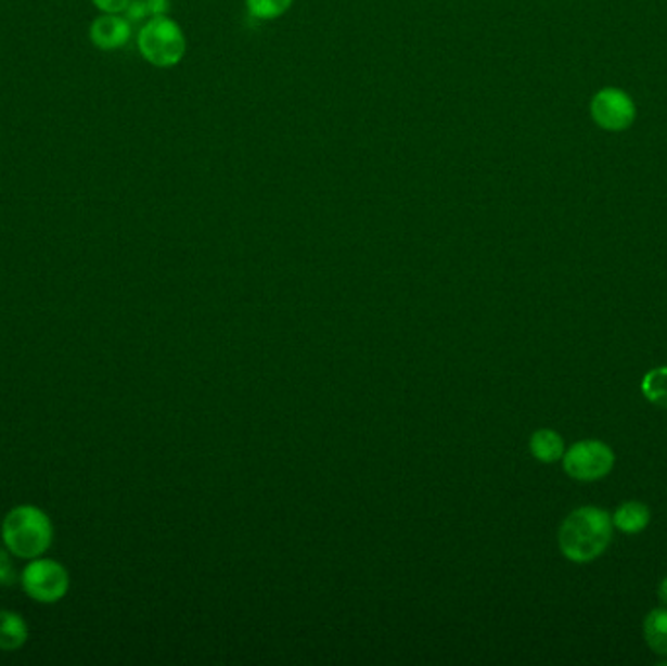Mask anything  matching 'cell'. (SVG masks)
Here are the masks:
<instances>
[{"label":"cell","mask_w":667,"mask_h":666,"mask_svg":"<svg viewBox=\"0 0 667 666\" xmlns=\"http://www.w3.org/2000/svg\"><path fill=\"white\" fill-rule=\"evenodd\" d=\"M2 541L14 558H41L53 541V524L43 510L22 504L10 510L2 522Z\"/></svg>","instance_id":"obj_2"},{"label":"cell","mask_w":667,"mask_h":666,"mask_svg":"<svg viewBox=\"0 0 667 666\" xmlns=\"http://www.w3.org/2000/svg\"><path fill=\"white\" fill-rule=\"evenodd\" d=\"M644 639L654 653L667 656V607H656L646 616Z\"/></svg>","instance_id":"obj_11"},{"label":"cell","mask_w":667,"mask_h":666,"mask_svg":"<svg viewBox=\"0 0 667 666\" xmlns=\"http://www.w3.org/2000/svg\"><path fill=\"white\" fill-rule=\"evenodd\" d=\"M131 0H92V4L97 7L98 11L104 12V14H121L126 12Z\"/></svg>","instance_id":"obj_15"},{"label":"cell","mask_w":667,"mask_h":666,"mask_svg":"<svg viewBox=\"0 0 667 666\" xmlns=\"http://www.w3.org/2000/svg\"><path fill=\"white\" fill-rule=\"evenodd\" d=\"M141 55L153 67L172 69L185 55V36L182 28L168 16H153L137 36Z\"/></svg>","instance_id":"obj_3"},{"label":"cell","mask_w":667,"mask_h":666,"mask_svg":"<svg viewBox=\"0 0 667 666\" xmlns=\"http://www.w3.org/2000/svg\"><path fill=\"white\" fill-rule=\"evenodd\" d=\"M26 619L16 612L0 610V651H18L20 646L26 645Z\"/></svg>","instance_id":"obj_9"},{"label":"cell","mask_w":667,"mask_h":666,"mask_svg":"<svg viewBox=\"0 0 667 666\" xmlns=\"http://www.w3.org/2000/svg\"><path fill=\"white\" fill-rule=\"evenodd\" d=\"M252 18L278 21L290 11L293 0H244Z\"/></svg>","instance_id":"obj_13"},{"label":"cell","mask_w":667,"mask_h":666,"mask_svg":"<svg viewBox=\"0 0 667 666\" xmlns=\"http://www.w3.org/2000/svg\"><path fill=\"white\" fill-rule=\"evenodd\" d=\"M149 16V9H146V0H131L129 7L126 9V18L129 22L145 21Z\"/></svg>","instance_id":"obj_16"},{"label":"cell","mask_w":667,"mask_h":666,"mask_svg":"<svg viewBox=\"0 0 667 666\" xmlns=\"http://www.w3.org/2000/svg\"><path fill=\"white\" fill-rule=\"evenodd\" d=\"M591 118L601 129L625 131L637 119V106L625 90L603 89L591 100Z\"/></svg>","instance_id":"obj_6"},{"label":"cell","mask_w":667,"mask_h":666,"mask_svg":"<svg viewBox=\"0 0 667 666\" xmlns=\"http://www.w3.org/2000/svg\"><path fill=\"white\" fill-rule=\"evenodd\" d=\"M9 549H0V585L2 587H7V585H12L14 580H16V568H14V563H12V559H10Z\"/></svg>","instance_id":"obj_14"},{"label":"cell","mask_w":667,"mask_h":666,"mask_svg":"<svg viewBox=\"0 0 667 666\" xmlns=\"http://www.w3.org/2000/svg\"><path fill=\"white\" fill-rule=\"evenodd\" d=\"M20 580L24 592L41 604H53L65 598L70 587L67 568L53 559H31Z\"/></svg>","instance_id":"obj_4"},{"label":"cell","mask_w":667,"mask_h":666,"mask_svg":"<svg viewBox=\"0 0 667 666\" xmlns=\"http://www.w3.org/2000/svg\"><path fill=\"white\" fill-rule=\"evenodd\" d=\"M90 40L98 50H121L131 40V22L119 14H102L90 26Z\"/></svg>","instance_id":"obj_7"},{"label":"cell","mask_w":667,"mask_h":666,"mask_svg":"<svg viewBox=\"0 0 667 666\" xmlns=\"http://www.w3.org/2000/svg\"><path fill=\"white\" fill-rule=\"evenodd\" d=\"M642 393L650 402L667 409V368L650 370L642 380Z\"/></svg>","instance_id":"obj_12"},{"label":"cell","mask_w":667,"mask_h":666,"mask_svg":"<svg viewBox=\"0 0 667 666\" xmlns=\"http://www.w3.org/2000/svg\"><path fill=\"white\" fill-rule=\"evenodd\" d=\"M562 461L572 479L593 483L610 475L615 465V453L605 441L581 440L564 451Z\"/></svg>","instance_id":"obj_5"},{"label":"cell","mask_w":667,"mask_h":666,"mask_svg":"<svg viewBox=\"0 0 667 666\" xmlns=\"http://www.w3.org/2000/svg\"><path fill=\"white\" fill-rule=\"evenodd\" d=\"M529 448H531L533 456L542 463H554V461L562 460L566 451L561 434L551 428L535 432L529 441Z\"/></svg>","instance_id":"obj_10"},{"label":"cell","mask_w":667,"mask_h":666,"mask_svg":"<svg viewBox=\"0 0 667 666\" xmlns=\"http://www.w3.org/2000/svg\"><path fill=\"white\" fill-rule=\"evenodd\" d=\"M146 9L149 16H166V12L170 9V0H146Z\"/></svg>","instance_id":"obj_17"},{"label":"cell","mask_w":667,"mask_h":666,"mask_svg":"<svg viewBox=\"0 0 667 666\" xmlns=\"http://www.w3.org/2000/svg\"><path fill=\"white\" fill-rule=\"evenodd\" d=\"M658 597L662 600V604L667 607V577L659 582Z\"/></svg>","instance_id":"obj_18"},{"label":"cell","mask_w":667,"mask_h":666,"mask_svg":"<svg viewBox=\"0 0 667 666\" xmlns=\"http://www.w3.org/2000/svg\"><path fill=\"white\" fill-rule=\"evenodd\" d=\"M613 520L600 507H581L570 512L559 529V548L572 563H590L610 548Z\"/></svg>","instance_id":"obj_1"},{"label":"cell","mask_w":667,"mask_h":666,"mask_svg":"<svg viewBox=\"0 0 667 666\" xmlns=\"http://www.w3.org/2000/svg\"><path fill=\"white\" fill-rule=\"evenodd\" d=\"M650 518L652 514L644 502L629 500L615 510L611 520H613V528L619 529L623 534H640L649 528Z\"/></svg>","instance_id":"obj_8"}]
</instances>
